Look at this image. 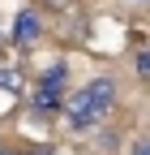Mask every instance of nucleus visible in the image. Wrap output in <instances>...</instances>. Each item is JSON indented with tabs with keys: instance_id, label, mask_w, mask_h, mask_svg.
I'll use <instances>...</instances> for the list:
<instances>
[{
	"instance_id": "f257e3e1",
	"label": "nucleus",
	"mask_w": 150,
	"mask_h": 155,
	"mask_svg": "<svg viewBox=\"0 0 150 155\" xmlns=\"http://www.w3.org/2000/svg\"><path fill=\"white\" fill-rule=\"evenodd\" d=\"M111 108H116V78H90V82L69 99L64 121H69V129L86 134V129H95Z\"/></svg>"
},
{
	"instance_id": "f03ea898",
	"label": "nucleus",
	"mask_w": 150,
	"mask_h": 155,
	"mask_svg": "<svg viewBox=\"0 0 150 155\" xmlns=\"http://www.w3.org/2000/svg\"><path fill=\"white\" fill-rule=\"evenodd\" d=\"M64 91H69V65H64V61H56V65L43 69L39 86H34V99H30L34 121H52V116L64 108Z\"/></svg>"
},
{
	"instance_id": "7ed1b4c3",
	"label": "nucleus",
	"mask_w": 150,
	"mask_h": 155,
	"mask_svg": "<svg viewBox=\"0 0 150 155\" xmlns=\"http://www.w3.org/2000/svg\"><path fill=\"white\" fill-rule=\"evenodd\" d=\"M39 35H43L39 9H22V13L13 17V43H17V48H34V43H39Z\"/></svg>"
},
{
	"instance_id": "20e7f679",
	"label": "nucleus",
	"mask_w": 150,
	"mask_h": 155,
	"mask_svg": "<svg viewBox=\"0 0 150 155\" xmlns=\"http://www.w3.org/2000/svg\"><path fill=\"white\" fill-rule=\"evenodd\" d=\"M0 86H5V91H22V78L5 69V73H0Z\"/></svg>"
},
{
	"instance_id": "39448f33",
	"label": "nucleus",
	"mask_w": 150,
	"mask_h": 155,
	"mask_svg": "<svg viewBox=\"0 0 150 155\" xmlns=\"http://www.w3.org/2000/svg\"><path fill=\"white\" fill-rule=\"evenodd\" d=\"M137 78H142V82L150 78V56H146V52H137Z\"/></svg>"
},
{
	"instance_id": "423d86ee",
	"label": "nucleus",
	"mask_w": 150,
	"mask_h": 155,
	"mask_svg": "<svg viewBox=\"0 0 150 155\" xmlns=\"http://www.w3.org/2000/svg\"><path fill=\"white\" fill-rule=\"evenodd\" d=\"M17 155H56V147H26V151H17Z\"/></svg>"
},
{
	"instance_id": "0eeeda50",
	"label": "nucleus",
	"mask_w": 150,
	"mask_h": 155,
	"mask_svg": "<svg viewBox=\"0 0 150 155\" xmlns=\"http://www.w3.org/2000/svg\"><path fill=\"white\" fill-rule=\"evenodd\" d=\"M146 147H150V142H146V138H137V142H133V155H150Z\"/></svg>"
},
{
	"instance_id": "6e6552de",
	"label": "nucleus",
	"mask_w": 150,
	"mask_h": 155,
	"mask_svg": "<svg viewBox=\"0 0 150 155\" xmlns=\"http://www.w3.org/2000/svg\"><path fill=\"white\" fill-rule=\"evenodd\" d=\"M0 155H17V147H0Z\"/></svg>"
}]
</instances>
